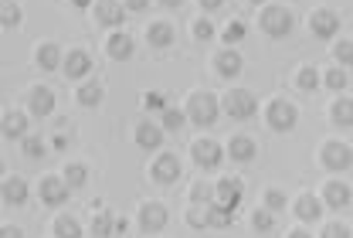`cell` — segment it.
Wrapping results in <instances>:
<instances>
[{"label": "cell", "mask_w": 353, "mask_h": 238, "mask_svg": "<svg viewBox=\"0 0 353 238\" xmlns=\"http://www.w3.org/2000/svg\"><path fill=\"white\" fill-rule=\"evenodd\" d=\"M183 116H187V123H197V126L218 123V116H221L218 95L208 92V89H194V92L187 95V102H183Z\"/></svg>", "instance_id": "obj_1"}, {"label": "cell", "mask_w": 353, "mask_h": 238, "mask_svg": "<svg viewBox=\"0 0 353 238\" xmlns=\"http://www.w3.org/2000/svg\"><path fill=\"white\" fill-rule=\"evenodd\" d=\"M259 28H262L268 38H285V34H292L296 17H292L289 7H282V3H268L262 14H259Z\"/></svg>", "instance_id": "obj_2"}, {"label": "cell", "mask_w": 353, "mask_h": 238, "mask_svg": "<svg viewBox=\"0 0 353 238\" xmlns=\"http://www.w3.org/2000/svg\"><path fill=\"white\" fill-rule=\"evenodd\" d=\"M231 211H221L214 204H190L187 208V225L190 228H228L231 225Z\"/></svg>", "instance_id": "obj_3"}, {"label": "cell", "mask_w": 353, "mask_h": 238, "mask_svg": "<svg viewBox=\"0 0 353 238\" xmlns=\"http://www.w3.org/2000/svg\"><path fill=\"white\" fill-rule=\"evenodd\" d=\"M218 106L231 119H252V116L259 112V102H255V95L248 92V89H231V92H224V99H218Z\"/></svg>", "instance_id": "obj_4"}, {"label": "cell", "mask_w": 353, "mask_h": 238, "mask_svg": "<svg viewBox=\"0 0 353 238\" xmlns=\"http://www.w3.org/2000/svg\"><path fill=\"white\" fill-rule=\"evenodd\" d=\"M296 119H299V112H296V106L285 102V99H272V102L265 106V123H268V130H275V133H289V130L296 126Z\"/></svg>", "instance_id": "obj_5"}, {"label": "cell", "mask_w": 353, "mask_h": 238, "mask_svg": "<svg viewBox=\"0 0 353 238\" xmlns=\"http://www.w3.org/2000/svg\"><path fill=\"white\" fill-rule=\"evenodd\" d=\"M180 174H183V167H180V157H176V153L160 150V153L150 160V177H153L157 184H176Z\"/></svg>", "instance_id": "obj_6"}, {"label": "cell", "mask_w": 353, "mask_h": 238, "mask_svg": "<svg viewBox=\"0 0 353 238\" xmlns=\"http://www.w3.org/2000/svg\"><path fill=\"white\" fill-rule=\"evenodd\" d=\"M136 221H139V228L143 232H163L167 228V221H170V211H167V204L163 201H143L139 204V211H136Z\"/></svg>", "instance_id": "obj_7"}, {"label": "cell", "mask_w": 353, "mask_h": 238, "mask_svg": "<svg viewBox=\"0 0 353 238\" xmlns=\"http://www.w3.org/2000/svg\"><path fill=\"white\" fill-rule=\"evenodd\" d=\"M241 197H245V188H241V181L238 177H221L218 184H214V208H221V211H238L241 208Z\"/></svg>", "instance_id": "obj_8"}, {"label": "cell", "mask_w": 353, "mask_h": 238, "mask_svg": "<svg viewBox=\"0 0 353 238\" xmlns=\"http://www.w3.org/2000/svg\"><path fill=\"white\" fill-rule=\"evenodd\" d=\"M319 163L326 167V170H333V174H340V170H347L353 163V146L340 140H330L319 146Z\"/></svg>", "instance_id": "obj_9"}, {"label": "cell", "mask_w": 353, "mask_h": 238, "mask_svg": "<svg viewBox=\"0 0 353 238\" xmlns=\"http://www.w3.org/2000/svg\"><path fill=\"white\" fill-rule=\"evenodd\" d=\"M190 160L201 167V170H214L221 167V160H224V146L218 140H194L190 143Z\"/></svg>", "instance_id": "obj_10"}, {"label": "cell", "mask_w": 353, "mask_h": 238, "mask_svg": "<svg viewBox=\"0 0 353 238\" xmlns=\"http://www.w3.org/2000/svg\"><path fill=\"white\" fill-rule=\"evenodd\" d=\"M68 194H72V188L61 181V174H48V177L38 181V197H41V204H48V208H61L68 201Z\"/></svg>", "instance_id": "obj_11"}, {"label": "cell", "mask_w": 353, "mask_h": 238, "mask_svg": "<svg viewBox=\"0 0 353 238\" xmlns=\"http://www.w3.org/2000/svg\"><path fill=\"white\" fill-rule=\"evenodd\" d=\"M309 31L316 38H336L340 34V14L330 10V7H316L309 14Z\"/></svg>", "instance_id": "obj_12"}, {"label": "cell", "mask_w": 353, "mask_h": 238, "mask_svg": "<svg viewBox=\"0 0 353 238\" xmlns=\"http://www.w3.org/2000/svg\"><path fill=\"white\" fill-rule=\"evenodd\" d=\"M28 133H31V119H28L24 109H7V112L0 116V137H3V140H21V137H28Z\"/></svg>", "instance_id": "obj_13"}, {"label": "cell", "mask_w": 353, "mask_h": 238, "mask_svg": "<svg viewBox=\"0 0 353 238\" xmlns=\"http://www.w3.org/2000/svg\"><path fill=\"white\" fill-rule=\"evenodd\" d=\"M88 10H92L95 24H102V28H119L126 21V10H123L119 0H92Z\"/></svg>", "instance_id": "obj_14"}, {"label": "cell", "mask_w": 353, "mask_h": 238, "mask_svg": "<svg viewBox=\"0 0 353 238\" xmlns=\"http://www.w3.org/2000/svg\"><path fill=\"white\" fill-rule=\"evenodd\" d=\"M92 54H88L85 48H68L65 51V58H61V72H65V79H85L88 72H92Z\"/></svg>", "instance_id": "obj_15"}, {"label": "cell", "mask_w": 353, "mask_h": 238, "mask_svg": "<svg viewBox=\"0 0 353 238\" xmlns=\"http://www.w3.org/2000/svg\"><path fill=\"white\" fill-rule=\"evenodd\" d=\"M51 112H54V92H51L48 86H34V89L28 92V116L48 119Z\"/></svg>", "instance_id": "obj_16"}, {"label": "cell", "mask_w": 353, "mask_h": 238, "mask_svg": "<svg viewBox=\"0 0 353 238\" xmlns=\"http://www.w3.org/2000/svg\"><path fill=\"white\" fill-rule=\"evenodd\" d=\"M132 51H136V38H132L130 31H112V34L105 38V54H109L112 61H130Z\"/></svg>", "instance_id": "obj_17"}, {"label": "cell", "mask_w": 353, "mask_h": 238, "mask_svg": "<svg viewBox=\"0 0 353 238\" xmlns=\"http://www.w3.org/2000/svg\"><path fill=\"white\" fill-rule=\"evenodd\" d=\"M28 194H31V188H28L24 177H0V201H3V204L21 208V204L28 201Z\"/></svg>", "instance_id": "obj_18"}, {"label": "cell", "mask_w": 353, "mask_h": 238, "mask_svg": "<svg viewBox=\"0 0 353 238\" xmlns=\"http://www.w3.org/2000/svg\"><path fill=\"white\" fill-rule=\"evenodd\" d=\"M241 68H245V58L234 48H221L214 54V72L221 79H234V75H241Z\"/></svg>", "instance_id": "obj_19"}, {"label": "cell", "mask_w": 353, "mask_h": 238, "mask_svg": "<svg viewBox=\"0 0 353 238\" xmlns=\"http://www.w3.org/2000/svg\"><path fill=\"white\" fill-rule=\"evenodd\" d=\"M132 140H136V146H139V150H160V146H163V130H160L157 123L143 119V123H136Z\"/></svg>", "instance_id": "obj_20"}, {"label": "cell", "mask_w": 353, "mask_h": 238, "mask_svg": "<svg viewBox=\"0 0 353 238\" xmlns=\"http://www.w3.org/2000/svg\"><path fill=\"white\" fill-rule=\"evenodd\" d=\"M319 201H323L326 208H336V211H340V208H347L353 201V190H350V184H343V181H326Z\"/></svg>", "instance_id": "obj_21"}, {"label": "cell", "mask_w": 353, "mask_h": 238, "mask_svg": "<svg viewBox=\"0 0 353 238\" xmlns=\"http://www.w3.org/2000/svg\"><path fill=\"white\" fill-rule=\"evenodd\" d=\"M176 38V28L170 21H150L146 24V41L153 48H170Z\"/></svg>", "instance_id": "obj_22"}, {"label": "cell", "mask_w": 353, "mask_h": 238, "mask_svg": "<svg viewBox=\"0 0 353 238\" xmlns=\"http://www.w3.org/2000/svg\"><path fill=\"white\" fill-rule=\"evenodd\" d=\"M323 201L316 197V194H303V197H296V204H292V211H296V218L299 221H319L323 218Z\"/></svg>", "instance_id": "obj_23"}, {"label": "cell", "mask_w": 353, "mask_h": 238, "mask_svg": "<svg viewBox=\"0 0 353 238\" xmlns=\"http://www.w3.org/2000/svg\"><path fill=\"white\" fill-rule=\"evenodd\" d=\"M61 58H65V51H61V45H54V41H44V45L34 48V61H38V68H44V72L61 68Z\"/></svg>", "instance_id": "obj_24"}, {"label": "cell", "mask_w": 353, "mask_h": 238, "mask_svg": "<svg viewBox=\"0 0 353 238\" xmlns=\"http://www.w3.org/2000/svg\"><path fill=\"white\" fill-rule=\"evenodd\" d=\"M102 99H105V89H102V82L99 79H88L79 86V92H75V102L82 106V109H95V106H102Z\"/></svg>", "instance_id": "obj_25"}, {"label": "cell", "mask_w": 353, "mask_h": 238, "mask_svg": "<svg viewBox=\"0 0 353 238\" xmlns=\"http://www.w3.org/2000/svg\"><path fill=\"white\" fill-rule=\"evenodd\" d=\"M224 153H228L231 160H238V163H248V160H255L259 146H255L252 137H231V143L224 146Z\"/></svg>", "instance_id": "obj_26"}, {"label": "cell", "mask_w": 353, "mask_h": 238, "mask_svg": "<svg viewBox=\"0 0 353 238\" xmlns=\"http://www.w3.org/2000/svg\"><path fill=\"white\" fill-rule=\"evenodd\" d=\"M330 123L333 126H353V99L347 95H336L333 106H330Z\"/></svg>", "instance_id": "obj_27"}, {"label": "cell", "mask_w": 353, "mask_h": 238, "mask_svg": "<svg viewBox=\"0 0 353 238\" xmlns=\"http://www.w3.org/2000/svg\"><path fill=\"white\" fill-rule=\"evenodd\" d=\"M88 232L95 238H109L112 235V215L99 204H92V221H88Z\"/></svg>", "instance_id": "obj_28"}, {"label": "cell", "mask_w": 353, "mask_h": 238, "mask_svg": "<svg viewBox=\"0 0 353 238\" xmlns=\"http://www.w3.org/2000/svg\"><path fill=\"white\" fill-rule=\"evenodd\" d=\"M51 232H54V238H82V225H79L75 215H65V211H61V215L54 218Z\"/></svg>", "instance_id": "obj_29"}, {"label": "cell", "mask_w": 353, "mask_h": 238, "mask_svg": "<svg viewBox=\"0 0 353 238\" xmlns=\"http://www.w3.org/2000/svg\"><path fill=\"white\" fill-rule=\"evenodd\" d=\"M183 126H187V116H183V109L167 106V109L160 112V130H163V133H180Z\"/></svg>", "instance_id": "obj_30"}, {"label": "cell", "mask_w": 353, "mask_h": 238, "mask_svg": "<svg viewBox=\"0 0 353 238\" xmlns=\"http://www.w3.org/2000/svg\"><path fill=\"white\" fill-rule=\"evenodd\" d=\"M323 86H326L330 92H343V89L350 86V75H347V68H343V65H330V72L323 75Z\"/></svg>", "instance_id": "obj_31"}, {"label": "cell", "mask_w": 353, "mask_h": 238, "mask_svg": "<svg viewBox=\"0 0 353 238\" xmlns=\"http://www.w3.org/2000/svg\"><path fill=\"white\" fill-rule=\"evenodd\" d=\"M24 21V10L17 0H0V28H17Z\"/></svg>", "instance_id": "obj_32"}, {"label": "cell", "mask_w": 353, "mask_h": 238, "mask_svg": "<svg viewBox=\"0 0 353 238\" xmlns=\"http://www.w3.org/2000/svg\"><path fill=\"white\" fill-rule=\"evenodd\" d=\"M61 181L68 184V188L75 190V188H82L88 181V170H85V163H79V160H72V163H65V170H61Z\"/></svg>", "instance_id": "obj_33"}, {"label": "cell", "mask_w": 353, "mask_h": 238, "mask_svg": "<svg viewBox=\"0 0 353 238\" xmlns=\"http://www.w3.org/2000/svg\"><path fill=\"white\" fill-rule=\"evenodd\" d=\"M319 72L312 68V65H299V72H296V86H299V92H316L319 89Z\"/></svg>", "instance_id": "obj_34"}, {"label": "cell", "mask_w": 353, "mask_h": 238, "mask_svg": "<svg viewBox=\"0 0 353 238\" xmlns=\"http://www.w3.org/2000/svg\"><path fill=\"white\" fill-rule=\"evenodd\" d=\"M21 150H24L28 160H41L44 153H48V143L38 133H28V137H21Z\"/></svg>", "instance_id": "obj_35"}, {"label": "cell", "mask_w": 353, "mask_h": 238, "mask_svg": "<svg viewBox=\"0 0 353 238\" xmlns=\"http://www.w3.org/2000/svg\"><path fill=\"white\" fill-rule=\"evenodd\" d=\"M285 201H289V197H285L282 188H265V194H262L265 211H272V215H275V211H285Z\"/></svg>", "instance_id": "obj_36"}, {"label": "cell", "mask_w": 353, "mask_h": 238, "mask_svg": "<svg viewBox=\"0 0 353 238\" xmlns=\"http://www.w3.org/2000/svg\"><path fill=\"white\" fill-rule=\"evenodd\" d=\"M211 201H214V184H208V181L190 184V204H211Z\"/></svg>", "instance_id": "obj_37"}, {"label": "cell", "mask_w": 353, "mask_h": 238, "mask_svg": "<svg viewBox=\"0 0 353 238\" xmlns=\"http://www.w3.org/2000/svg\"><path fill=\"white\" fill-rule=\"evenodd\" d=\"M333 61L343 65V68L353 65V41L350 38H336V41H333Z\"/></svg>", "instance_id": "obj_38"}, {"label": "cell", "mask_w": 353, "mask_h": 238, "mask_svg": "<svg viewBox=\"0 0 353 238\" xmlns=\"http://www.w3.org/2000/svg\"><path fill=\"white\" fill-rule=\"evenodd\" d=\"M248 34V28H245V21H231V24H224V31H221V41L231 48V45H238L241 38Z\"/></svg>", "instance_id": "obj_39"}, {"label": "cell", "mask_w": 353, "mask_h": 238, "mask_svg": "<svg viewBox=\"0 0 353 238\" xmlns=\"http://www.w3.org/2000/svg\"><path fill=\"white\" fill-rule=\"evenodd\" d=\"M68 143H72V126H65V119H58L54 133H51V146L54 150H68Z\"/></svg>", "instance_id": "obj_40"}, {"label": "cell", "mask_w": 353, "mask_h": 238, "mask_svg": "<svg viewBox=\"0 0 353 238\" xmlns=\"http://www.w3.org/2000/svg\"><path fill=\"white\" fill-rule=\"evenodd\" d=\"M252 225H255V232H272V228H275V215H272V211H265V208H259V211H255V215H252Z\"/></svg>", "instance_id": "obj_41"}, {"label": "cell", "mask_w": 353, "mask_h": 238, "mask_svg": "<svg viewBox=\"0 0 353 238\" xmlns=\"http://www.w3.org/2000/svg\"><path fill=\"white\" fill-rule=\"evenodd\" d=\"M143 109H146V112H163V109H167V95L157 92V89L146 92L143 95Z\"/></svg>", "instance_id": "obj_42"}, {"label": "cell", "mask_w": 353, "mask_h": 238, "mask_svg": "<svg viewBox=\"0 0 353 238\" xmlns=\"http://www.w3.org/2000/svg\"><path fill=\"white\" fill-rule=\"evenodd\" d=\"M319 238H353L350 225H343V221H330V225H323V235Z\"/></svg>", "instance_id": "obj_43"}, {"label": "cell", "mask_w": 353, "mask_h": 238, "mask_svg": "<svg viewBox=\"0 0 353 238\" xmlns=\"http://www.w3.org/2000/svg\"><path fill=\"white\" fill-rule=\"evenodd\" d=\"M194 38H197V41H211V38H214V24H211L208 17H197V21H194Z\"/></svg>", "instance_id": "obj_44"}, {"label": "cell", "mask_w": 353, "mask_h": 238, "mask_svg": "<svg viewBox=\"0 0 353 238\" xmlns=\"http://www.w3.org/2000/svg\"><path fill=\"white\" fill-rule=\"evenodd\" d=\"M126 14H139V10H150V0H119Z\"/></svg>", "instance_id": "obj_45"}, {"label": "cell", "mask_w": 353, "mask_h": 238, "mask_svg": "<svg viewBox=\"0 0 353 238\" xmlns=\"http://www.w3.org/2000/svg\"><path fill=\"white\" fill-rule=\"evenodd\" d=\"M0 238H24L17 225H0Z\"/></svg>", "instance_id": "obj_46"}, {"label": "cell", "mask_w": 353, "mask_h": 238, "mask_svg": "<svg viewBox=\"0 0 353 238\" xmlns=\"http://www.w3.org/2000/svg\"><path fill=\"white\" fill-rule=\"evenodd\" d=\"M197 3H201V10H221L224 0H197Z\"/></svg>", "instance_id": "obj_47"}, {"label": "cell", "mask_w": 353, "mask_h": 238, "mask_svg": "<svg viewBox=\"0 0 353 238\" xmlns=\"http://www.w3.org/2000/svg\"><path fill=\"white\" fill-rule=\"evenodd\" d=\"M160 7H167V10H176V7H183V0H157Z\"/></svg>", "instance_id": "obj_48"}, {"label": "cell", "mask_w": 353, "mask_h": 238, "mask_svg": "<svg viewBox=\"0 0 353 238\" xmlns=\"http://www.w3.org/2000/svg\"><path fill=\"white\" fill-rule=\"evenodd\" d=\"M285 238H312V235H309L306 228H292V232H289V235H285Z\"/></svg>", "instance_id": "obj_49"}, {"label": "cell", "mask_w": 353, "mask_h": 238, "mask_svg": "<svg viewBox=\"0 0 353 238\" xmlns=\"http://www.w3.org/2000/svg\"><path fill=\"white\" fill-rule=\"evenodd\" d=\"M72 3H75V7H82V10H88V7H92V0H72Z\"/></svg>", "instance_id": "obj_50"}, {"label": "cell", "mask_w": 353, "mask_h": 238, "mask_svg": "<svg viewBox=\"0 0 353 238\" xmlns=\"http://www.w3.org/2000/svg\"><path fill=\"white\" fill-rule=\"evenodd\" d=\"M0 177H3V160H0Z\"/></svg>", "instance_id": "obj_51"}, {"label": "cell", "mask_w": 353, "mask_h": 238, "mask_svg": "<svg viewBox=\"0 0 353 238\" xmlns=\"http://www.w3.org/2000/svg\"><path fill=\"white\" fill-rule=\"evenodd\" d=\"M248 3H265V0H248Z\"/></svg>", "instance_id": "obj_52"}]
</instances>
